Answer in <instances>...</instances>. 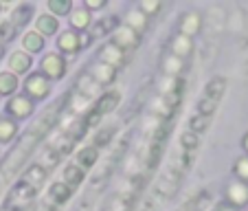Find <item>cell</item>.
Here are the masks:
<instances>
[{"label": "cell", "instance_id": "6da1fadb", "mask_svg": "<svg viewBox=\"0 0 248 211\" xmlns=\"http://www.w3.org/2000/svg\"><path fill=\"white\" fill-rule=\"evenodd\" d=\"M60 113H62V106H51L48 110H44L42 117H40L38 121L33 123V126L20 136L18 146L5 156V161H2V165H0V189L5 187L16 174L20 172V167L27 163V159L33 154V150L38 147V143L44 141V136L53 130V126H55Z\"/></svg>", "mask_w": 248, "mask_h": 211}, {"label": "cell", "instance_id": "7a4b0ae2", "mask_svg": "<svg viewBox=\"0 0 248 211\" xmlns=\"http://www.w3.org/2000/svg\"><path fill=\"white\" fill-rule=\"evenodd\" d=\"M24 90H27V95L33 99H46L48 93H51V84H48V80L42 73H33V75H29L27 81H24Z\"/></svg>", "mask_w": 248, "mask_h": 211}, {"label": "cell", "instance_id": "3957f363", "mask_svg": "<svg viewBox=\"0 0 248 211\" xmlns=\"http://www.w3.org/2000/svg\"><path fill=\"white\" fill-rule=\"evenodd\" d=\"M112 44H114V47L121 49L123 53L134 51V49L140 44V35H139L136 31H132L130 27L117 29V31H114V38H112Z\"/></svg>", "mask_w": 248, "mask_h": 211}, {"label": "cell", "instance_id": "277c9868", "mask_svg": "<svg viewBox=\"0 0 248 211\" xmlns=\"http://www.w3.org/2000/svg\"><path fill=\"white\" fill-rule=\"evenodd\" d=\"M66 73V64H64V57L57 55V53H48L46 57L42 60V75L51 77V80H60V77H64Z\"/></svg>", "mask_w": 248, "mask_h": 211}, {"label": "cell", "instance_id": "5b68a950", "mask_svg": "<svg viewBox=\"0 0 248 211\" xmlns=\"http://www.w3.org/2000/svg\"><path fill=\"white\" fill-rule=\"evenodd\" d=\"M33 110H35L33 101H31L29 97H24V95H18V97H14L9 103H7V113H9L11 117H16V119H27V117H31Z\"/></svg>", "mask_w": 248, "mask_h": 211}, {"label": "cell", "instance_id": "8992f818", "mask_svg": "<svg viewBox=\"0 0 248 211\" xmlns=\"http://www.w3.org/2000/svg\"><path fill=\"white\" fill-rule=\"evenodd\" d=\"M226 198L233 207H244L248 202V185L244 180H233L226 187Z\"/></svg>", "mask_w": 248, "mask_h": 211}, {"label": "cell", "instance_id": "52a82bcc", "mask_svg": "<svg viewBox=\"0 0 248 211\" xmlns=\"http://www.w3.org/2000/svg\"><path fill=\"white\" fill-rule=\"evenodd\" d=\"M202 29V16L198 11H189L180 18V33L187 35V38H193L196 33H200Z\"/></svg>", "mask_w": 248, "mask_h": 211}, {"label": "cell", "instance_id": "ba28073f", "mask_svg": "<svg viewBox=\"0 0 248 211\" xmlns=\"http://www.w3.org/2000/svg\"><path fill=\"white\" fill-rule=\"evenodd\" d=\"M125 55H127V53H123L121 49L114 47L112 42H110L108 47L101 49V62H103V64H108V66H112L114 70H117L119 66L125 64Z\"/></svg>", "mask_w": 248, "mask_h": 211}, {"label": "cell", "instance_id": "9c48e42d", "mask_svg": "<svg viewBox=\"0 0 248 211\" xmlns=\"http://www.w3.org/2000/svg\"><path fill=\"white\" fill-rule=\"evenodd\" d=\"M88 75L93 77V80L97 81L99 86H106V84H110V81L114 80V75H117V70H114L112 66L103 64V62H97V64H94L93 68L88 70Z\"/></svg>", "mask_w": 248, "mask_h": 211}, {"label": "cell", "instance_id": "30bf717a", "mask_svg": "<svg viewBox=\"0 0 248 211\" xmlns=\"http://www.w3.org/2000/svg\"><path fill=\"white\" fill-rule=\"evenodd\" d=\"M224 90H226V80H224V77H213V80L206 84L204 95H202V97L209 99V101H213V103H220Z\"/></svg>", "mask_w": 248, "mask_h": 211}, {"label": "cell", "instance_id": "8fae6325", "mask_svg": "<svg viewBox=\"0 0 248 211\" xmlns=\"http://www.w3.org/2000/svg\"><path fill=\"white\" fill-rule=\"evenodd\" d=\"M117 27H119V18H117V16L101 18L99 22L93 24V29H90V35H93V38H101V35H108V33L117 31Z\"/></svg>", "mask_w": 248, "mask_h": 211}, {"label": "cell", "instance_id": "7c38bea8", "mask_svg": "<svg viewBox=\"0 0 248 211\" xmlns=\"http://www.w3.org/2000/svg\"><path fill=\"white\" fill-rule=\"evenodd\" d=\"M191 51H193V38H187V35L178 33V35L171 40V55L187 57Z\"/></svg>", "mask_w": 248, "mask_h": 211}, {"label": "cell", "instance_id": "4fadbf2b", "mask_svg": "<svg viewBox=\"0 0 248 211\" xmlns=\"http://www.w3.org/2000/svg\"><path fill=\"white\" fill-rule=\"evenodd\" d=\"M57 47H60V51L70 53V55H75V53L81 49V44H79V35H77V33H73V31L62 33L60 40H57Z\"/></svg>", "mask_w": 248, "mask_h": 211}, {"label": "cell", "instance_id": "5bb4252c", "mask_svg": "<svg viewBox=\"0 0 248 211\" xmlns=\"http://www.w3.org/2000/svg\"><path fill=\"white\" fill-rule=\"evenodd\" d=\"M119 101H121V95H119L117 90H110V93H106V95H103V97L97 101V106H94V110H97L99 114L112 113V110L119 106Z\"/></svg>", "mask_w": 248, "mask_h": 211}, {"label": "cell", "instance_id": "9a60e30c", "mask_svg": "<svg viewBox=\"0 0 248 211\" xmlns=\"http://www.w3.org/2000/svg\"><path fill=\"white\" fill-rule=\"evenodd\" d=\"M24 183L27 185H31V187H35V189H40V185L46 180V169L44 167H40L38 163L35 165H31V167L27 169V174H24Z\"/></svg>", "mask_w": 248, "mask_h": 211}, {"label": "cell", "instance_id": "2e32d148", "mask_svg": "<svg viewBox=\"0 0 248 211\" xmlns=\"http://www.w3.org/2000/svg\"><path fill=\"white\" fill-rule=\"evenodd\" d=\"M9 66L14 70V75H22V73H27L31 68V55L29 53H20V51L14 53L9 57Z\"/></svg>", "mask_w": 248, "mask_h": 211}, {"label": "cell", "instance_id": "e0dca14e", "mask_svg": "<svg viewBox=\"0 0 248 211\" xmlns=\"http://www.w3.org/2000/svg\"><path fill=\"white\" fill-rule=\"evenodd\" d=\"M64 179H66V185H68L70 189H75L77 185H81L84 183V172H81V167L79 165H66V169H64Z\"/></svg>", "mask_w": 248, "mask_h": 211}, {"label": "cell", "instance_id": "ac0fdd59", "mask_svg": "<svg viewBox=\"0 0 248 211\" xmlns=\"http://www.w3.org/2000/svg\"><path fill=\"white\" fill-rule=\"evenodd\" d=\"M77 88H79V93L84 95V97H93L94 93H99V88H101V86H99L97 81L88 75V73H84V75L77 80Z\"/></svg>", "mask_w": 248, "mask_h": 211}, {"label": "cell", "instance_id": "d6986e66", "mask_svg": "<svg viewBox=\"0 0 248 211\" xmlns=\"http://www.w3.org/2000/svg\"><path fill=\"white\" fill-rule=\"evenodd\" d=\"M57 27H60V22H57V18H53V16H40L38 18V33L40 35H55Z\"/></svg>", "mask_w": 248, "mask_h": 211}, {"label": "cell", "instance_id": "ffe728a7", "mask_svg": "<svg viewBox=\"0 0 248 211\" xmlns=\"http://www.w3.org/2000/svg\"><path fill=\"white\" fill-rule=\"evenodd\" d=\"M18 132V123L14 119H7V117H0V143H7L11 141Z\"/></svg>", "mask_w": 248, "mask_h": 211}, {"label": "cell", "instance_id": "44dd1931", "mask_svg": "<svg viewBox=\"0 0 248 211\" xmlns=\"http://www.w3.org/2000/svg\"><path fill=\"white\" fill-rule=\"evenodd\" d=\"M70 196H73V189H70L66 183H53L51 185V198L57 202V205H62V202H68Z\"/></svg>", "mask_w": 248, "mask_h": 211}, {"label": "cell", "instance_id": "7402d4cb", "mask_svg": "<svg viewBox=\"0 0 248 211\" xmlns=\"http://www.w3.org/2000/svg\"><path fill=\"white\" fill-rule=\"evenodd\" d=\"M22 44H24V49H27L29 53H38V51H42L44 49V38L40 35L38 31H29L27 35H24Z\"/></svg>", "mask_w": 248, "mask_h": 211}, {"label": "cell", "instance_id": "603a6c76", "mask_svg": "<svg viewBox=\"0 0 248 211\" xmlns=\"http://www.w3.org/2000/svg\"><path fill=\"white\" fill-rule=\"evenodd\" d=\"M60 152L55 150L53 146H48V147H44V152H42V159H40V167H44V169H51V167H55L57 163H60Z\"/></svg>", "mask_w": 248, "mask_h": 211}, {"label": "cell", "instance_id": "cb8c5ba5", "mask_svg": "<svg viewBox=\"0 0 248 211\" xmlns=\"http://www.w3.org/2000/svg\"><path fill=\"white\" fill-rule=\"evenodd\" d=\"M97 147H84V150H79V154H77V161H79V167H86L90 169L93 165H97Z\"/></svg>", "mask_w": 248, "mask_h": 211}, {"label": "cell", "instance_id": "d4e9b609", "mask_svg": "<svg viewBox=\"0 0 248 211\" xmlns=\"http://www.w3.org/2000/svg\"><path fill=\"white\" fill-rule=\"evenodd\" d=\"M145 24H147V16L143 14L140 9H134L130 16H127V27L132 29V31H143L145 29Z\"/></svg>", "mask_w": 248, "mask_h": 211}, {"label": "cell", "instance_id": "484cf974", "mask_svg": "<svg viewBox=\"0 0 248 211\" xmlns=\"http://www.w3.org/2000/svg\"><path fill=\"white\" fill-rule=\"evenodd\" d=\"M18 88V77L14 73H0V95H11Z\"/></svg>", "mask_w": 248, "mask_h": 211}, {"label": "cell", "instance_id": "4316f807", "mask_svg": "<svg viewBox=\"0 0 248 211\" xmlns=\"http://www.w3.org/2000/svg\"><path fill=\"white\" fill-rule=\"evenodd\" d=\"M31 16H33V7L22 5L20 9H16V14H14V27H16V29H18V27H24V24L31 20Z\"/></svg>", "mask_w": 248, "mask_h": 211}, {"label": "cell", "instance_id": "83f0119b", "mask_svg": "<svg viewBox=\"0 0 248 211\" xmlns=\"http://www.w3.org/2000/svg\"><path fill=\"white\" fill-rule=\"evenodd\" d=\"M180 146H183L185 152H191V154H196L198 146H200V139H198V134H193V132H185V134L180 136Z\"/></svg>", "mask_w": 248, "mask_h": 211}, {"label": "cell", "instance_id": "f1b7e54d", "mask_svg": "<svg viewBox=\"0 0 248 211\" xmlns=\"http://www.w3.org/2000/svg\"><path fill=\"white\" fill-rule=\"evenodd\" d=\"M70 24L75 29H86L90 24V14L88 9H75L73 11V18H70Z\"/></svg>", "mask_w": 248, "mask_h": 211}, {"label": "cell", "instance_id": "f546056e", "mask_svg": "<svg viewBox=\"0 0 248 211\" xmlns=\"http://www.w3.org/2000/svg\"><path fill=\"white\" fill-rule=\"evenodd\" d=\"M209 121H211V117L193 114L191 121H189V132H193V134H200V132H204L206 128H209Z\"/></svg>", "mask_w": 248, "mask_h": 211}, {"label": "cell", "instance_id": "4dcf8cb0", "mask_svg": "<svg viewBox=\"0 0 248 211\" xmlns=\"http://www.w3.org/2000/svg\"><path fill=\"white\" fill-rule=\"evenodd\" d=\"M180 68H183L180 57H176V55H171V53H169V55L165 57V62H163V70H165V73H169V75H176Z\"/></svg>", "mask_w": 248, "mask_h": 211}, {"label": "cell", "instance_id": "1f68e13d", "mask_svg": "<svg viewBox=\"0 0 248 211\" xmlns=\"http://www.w3.org/2000/svg\"><path fill=\"white\" fill-rule=\"evenodd\" d=\"M206 202H209V196H206V194L202 192V194H198L196 198H191V200H189L187 205L183 207V211H202V209H204Z\"/></svg>", "mask_w": 248, "mask_h": 211}, {"label": "cell", "instance_id": "d6a6232c", "mask_svg": "<svg viewBox=\"0 0 248 211\" xmlns=\"http://www.w3.org/2000/svg\"><path fill=\"white\" fill-rule=\"evenodd\" d=\"M112 136H114V128H103V130L94 136V143H97V147H106L112 143Z\"/></svg>", "mask_w": 248, "mask_h": 211}, {"label": "cell", "instance_id": "836d02e7", "mask_svg": "<svg viewBox=\"0 0 248 211\" xmlns=\"http://www.w3.org/2000/svg\"><path fill=\"white\" fill-rule=\"evenodd\" d=\"M48 9L55 16H64L70 11V0H48Z\"/></svg>", "mask_w": 248, "mask_h": 211}, {"label": "cell", "instance_id": "e575fe53", "mask_svg": "<svg viewBox=\"0 0 248 211\" xmlns=\"http://www.w3.org/2000/svg\"><path fill=\"white\" fill-rule=\"evenodd\" d=\"M16 38V27L14 22H2L0 24V42H9Z\"/></svg>", "mask_w": 248, "mask_h": 211}, {"label": "cell", "instance_id": "d590c367", "mask_svg": "<svg viewBox=\"0 0 248 211\" xmlns=\"http://www.w3.org/2000/svg\"><path fill=\"white\" fill-rule=\"evenodd\" d=\"M235 174L239 176V180H248V156L246 159H237V163H235Z\"/></svg>", "mask_w": 248, "mask_h": 211}, {"label": "cell", "instance_id": "8d00e7d4", "mask_svg": "<svg viewBox=\"0 0 248 211\" xmlns=\"http://www.w3.org/2000/svg\"><path fill=\"white\" fill-rule=\"evenodd\" d=\"M99 119H101V114H99L97 110L93 108L88 114H86V119H84V126H86V128H93V126H97V123H99Z\"/></svg>", "mask_w": 248, "mask_h": 211}, {"label": "cell", "instance_id": "74e56055", "mask_svg": "<svg viewBox=\"0 0 248 211\" xmlns=\"http://www.w3.org/2000/svg\"><path fill=\"white\" fill-rule=\"evenodd\" d=\"M140 11H143V14H154V11H158L160 9V2L158 0H156V2H140V7H139Z\"/></svg>", "mask_w": 248, "mask_h": 211}, {"label": "cell", "instance_id": "f35d334b", "mask_svg": "<svg viewBox=\"0 0 248 211\" xmlns=\"http://www.w3.org/2000/svg\"><path fill=\"white\" fill-rule=\"evenodd\" d=\"M106 5V0H86V9H101V7Z\"/></svg>", "mask_w": 248, "mask_h": 211}, {"label": "cell", "instance_id": "ab89813d", "mask_svg": "<svg viewBox=\"0 0 248 211\" xmlns=\"http://www.w3.org/2000/svg\"><path fill=\"white\" fill-rule=\"evenodd\" d=\"M244 150H246V152H248V134H246V136H244Z\"/></svg>", "mask_w": 248, "mask_h": 211}, {"label": "cell", "instance_id": "60d3db41", "mask_svg": "<svg viewBox=\"0 0 248 211\" xmlns=\"http://www.w3.org/2000/svg\"><path fill=\"white\" fill-rule=\"evenodd\" d=\"M2 53H5V47H2V42H0V57H2Z\"/></svg>", "mask_w": 248, "mask_h": 211}, {"label": "cell", "instance_id": "b9f144b4", "mask_svg": "<svg viewBox=\"0 0 248 211\" xmlns=\"http://www.w3.org/2000/svg\"><path fill=\"white\" fill-rule=\"evenodd\" d=\"M0 211H14V209H11V207H5V209H0Z\"/></svg>", "mask_w": 248, "mask_h": 211}, {"label": "cell", "instance_id": "7bdbcfd3", "mask_svg": "<svg viewBox=\"0 0 248 211\" xmlns=\"http://www.w3.org/2000/svg\"><path fill=\"white\" fill-rule=\"evenodd\" d=\"M0 11H2V5H0Z\"/></svg>", "mask_w": 248, "mask_h": 211}, {"label": "cell", "instance_id": "ee69618b", "mask_svg": "<svg viewBox=\"0 0 248 211\" xmlns=\"http://www.w3.org/2000/svg\"><path fill=\"white\" fill-rule=\"evenodd\" d=\"M180 211H183V209H180Z\"/></svg>", "mask_w": 248, "mask_h": 211}]
</instances>
